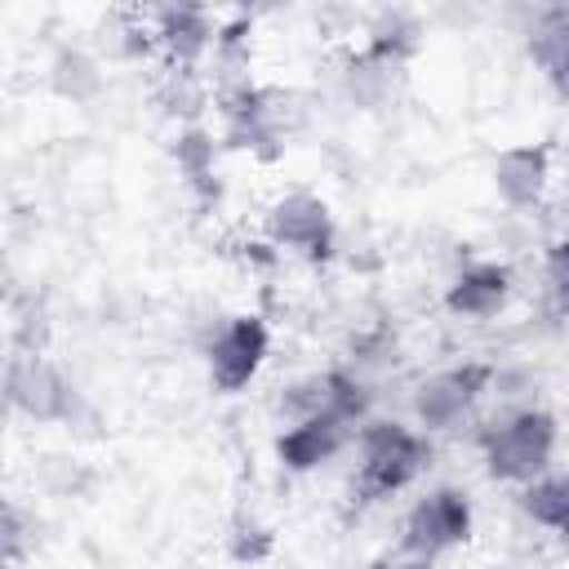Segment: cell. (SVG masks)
Listing matches in <instances>:
<instances>
[{
	"mask_svg": "<svg viewBox=\"0 0 569 569\" xmlns=\"http://www.w3.org/2000/svg\"><path fill=\"white\" fill-rule=\"evenodd\" d=\"M542 76H547L551 93H556V98H560V102L569 107V53H565V58H560V62H556L551 71H542Z\"/></svg>",
	"mask_w": 569,
	"mask_h": 569,
	"instance_id": "obj_29",
	"label": "cell"
},
{
	"mask_svg": "<svg viewBox=\"0 0 569 569\" xmlns=\"http://www.w3.org/2000/svg\"><path fill=\"white\" fill-rule=\"evenodd\" d=\"M360 427H347L338 418H307V422H289L280 427L276 436V462L289 471V476H311L320 471L325 462H333L342 449H351Z\"/></svg>",
	"mask_w": 569,
	"mask_h": 569,
	"instance_id": "obj_13",
	"label": "cell"
},
{
	"mask_svg": "<svg viewBox=\"0 0 569 569\" xmlns=\"http://www.w3.org/2000/svg\"><path fill=\"white\" fill-rule=\"evenodd\" d=\"M0 542H4V565L18 569L27 560V551L36 547V516H27L13 498L4 502V520H0Z\"/></svg>",
	"mask_w": 569,
	"mask_h": 569,
	"instance_id": "obj_27",
	"label": "cell"
},
{
	"mask_svg": "<svg viewBox=\"0 0 569 569\" xmlns=\"http://www.w3.org/2000/svg\"><path fill=\"white\" fill-rule=\"evenodd\" d=\"M422 40H427V22L418 9H405V4H387V9H373L365 18V53H373L378 62L387 67H409L418 53H422Z\"/></svg>",
	"mask_w": 569,
	"mask_h": 569,
	"instance_id": "obj_15",
	"label": "cell"
},
{
	"mask_svg": "<svg viewBox=\"0 0 569 569\" xmlns=\"http://www.w3.org/2000/svg\"><path fill=\"white\" fill-rule=\"evenodd\" d=\"M151 102H156L160 116H169L178 129L204 124V111L213 107V84H209L204 71L160 67V76H156V84H151Z\"/></svg>",
	"mask_w": 569,
	"mask_h": 569,
	"instance_id": "obj_18",
	"label": "cell"
},
{
	"mask_svg": "<svg viewBox=\"0 0 569 569\" xmlns=\"http://www.w3.org/2000/svg\"><path fill=\"white\" fill-rule=\"evenodd\" d=\"M516 507L525 511L529 525L569 538V471H560V467L542 471L538 480H529V485L516 493Z\"/></svg>",
	"mask_w": 569,
	"mask_h": 569,
	"instance_id": "obj_20",
	"label": "cell"
},
{
	"mask_svg": "<svg viewBox=\"0 0 569 569\" xmlns=\"http://www.w3.org/2000/svg\"><path fill=\"white\" fill-rule=\"evenodd\" d=\"M213 111L222 120V147L244 151L253 160H280L289 147V133L298 124V93L276 84H236L213 93Z\"/></svg>",
	"mask_w": 569,
	"mask_h": 569,
	"instance_id": "obj_3",
	"label": "cell"
},
{
	"mask_svg": "<svg viewBox=\"0 0 569 569\" xmlns=\"http://www.w3.org/2000/svg\"><path fill=\"white\" fill-rule=\"evenodd\" d=\"M400 360H405V347H400V333H396L391 325H369V329H360V333L347 342V369L360 373L365 382H378V378L391 373Z\"/></svg>",
	"mask_w": 569,
	"mask_h": 569,
	"instance_id": "obj_23",
	"label": "cell"
},
{
	"mask_svg": "<svg viewBox=\"0 0 569 569\" xmlns=\"http://www.w3.org/2000/svg\"><path fill=\"white\" fill-rule=\"evenodd\" d=\"M204 356V373L209 387L222 396H240L258 382L267 356H271V325L258 311H236L222 316V325L213 329V338L200 347Z\"/></svg>",
	"mask_w": 569,
	"mask_h": 569,
	"instance_id": "obj_8",
	"label": "cell"
},
{
	"mask_svg": "<svg viewBox=\"0 0 569 569\" xmlns=\"http://www.w3.org/2000/svg\"><path fill=\"white\" fill-rule=\"evenodd\" d=\"M400 80H405L400 67H387V62H378L365 49H347L338 58V71H333L338 98L347 107H356V111H382V107H391V98L400 93Z\"/></svg>",
	"mask_w": 569,
	"mask_h": 569,
	"instance_id": "obj_14",
	"label": "cell"
},
{
	"mask_svg": "<svg viewBox=\"0 0 569 569\" xmlns=\"http://www.w3.org/2000/svg\"><path fill=\"white\" fill-rule=\"evenodd\" d=\"M351 449H356V471H351L347 493L356 507H373V502L405 493L436 458L431 436L400 418H369L356 431Z\"/></svg>",
	"mask_w": 569,
	"mask_h": 569,
	"instance_id": "obj_1",
	"label": "cell"
},
{
	"mask_svg": "<svg viewBox=\"0 0 569 569\" xmlns=\"http://www.w3.org/2000/svg\"><path fill=\"white\" fill-rule=\"evenodd\" d=\"M511 293H516L511 262H502V258H471V262H462L449 276V284H445V311L453 320L485 325V320H498L507 311Z\"/></svg>",
	"mask_w": 569,
	"mask_h": 569,
	"instance_id": "obj_10",
	"label": "cell"
},
{
	"mask_svg": "<svg viewBox=\"0 0 569 569\" xmlns=\"http://www.w3.org/2000/svg\"><path fill=\"white\" fill-rule=\"evenodd\" d=\"M9 316H13V351H44L49 347V307L40 293L13 298Z\"/></svg>",
	"mask_w": 569,
	"mask_h": 569,
	"instance_id": "obj_26",
	"label": "cell"
},
{
	"mask_svg": "<svg viewBox=\"0 0 569 569\" xmlns=\"http://www.w3.org/2000/svg\"><path fill=\"white\" fill-rule=\"evenodd\" d=\"M525 53L538 71H551L569 53V4H538L525 13Z\"/></svg>",
	"mask_w": 569,
	"mask_h": 569,
	"instance_id": "obj_21",
	"label": "cell"
},
{
	"mask_svg": "<svg viewBox=\"0 0 569 569\" xmlns=\"http://www.w3.org/2000/svg\"><path fill=\"white\" fill-rule=\"evenodd\" d=\"M4 400L13 413L40 427H67L80 436L98 427V413L84 400V391L44 351H13L4 360Z\"/></svg>",
	"mask_w": 569,
	"mask_h": 569,
	"instance_id": "obj_4",
	"label": "cell"
},
{
	"mask_svg": "<svg viewBox=\"0 0 569 569\" xmlns=\"http://www.w3.org/2000/svg\"><path fill=\"white\" fill-rule=\"evenodd\" d=\"M49 89L53 98L71 102V107H93L107 93V76H102V58L80 49V44H58L49 58Z\"/></svg>",
	"mask_w": 569,
	"mask_h": 569,
	"instance_id": "obj_17",
	"label": "cell"
},
{
	"mask_svg": "<svg viewBox=\"0 0 569 569\" xmlns=\"http://www.w3.org/2000/svg\"><path fill=\"white\" fill-rule=\"evenodd\" d=\"M489 182L507 209H516V213L538 209L547 200V187H551V147L547 142L502 147L489 164Z\"/></svg>",
	"mask_w": 569,
	"mask_h": 569,
	"instance_id": "obj_12",
	"label": "cell"
},
{
	"mask_svg": "<svg viewBox=\"0 0 569 569\" xmlns=\"http://www.w3.org/2000/svg\"><path fill=\"white\" fill-rule=\"evenodd\" d=\"M493 373H498V365H489V360H462V365H449V369L418 378L409 391L413 427L427 436L462 431L476 418L480 400L493 391Z\"/></svg>",
	"mask_w": 569,
	"mask_h": 569,
	"instance_id": "obj_5",
	"label": "cell"
},
{
	"mask_svg": "<svg viewBox=\"0 0 569 569\" xmlns=\"http://www.w3.org/2000/svg\"><path fill=\"white\" fill-rule=\"evenodd\" d=\"M471 529H476L471 493H467L462 485H431L427 493H418V498L405 507L396 551L440 560V556L467 547V542H471Z\"/></svg>",
	"mask_w": 569,
	"mask_h": 569,
	"instance_id": "obj_7",
	"label": "cell"
},
{
	"mask_svg": "<svg viewBox=\"0 0 569 569\" xmlns=\"http://www.w3.org/2000/svg\"><path fill=\"white\" fill-rule=\"evenodd\" d=\"M276 413L284 418V427L307 422V418H338L347 427H365L373 418V382H365L347 365L316 369L280 387Z\"/></svg>",
	"mask_w": 569,
	"mask_h": 569,
	"instance_id": "obj_6",
	"label": "cell"
},
{
	"mask_svg": "<svg viewBox=\"0 0 569 569\" xmlns=\"http://www.w3.org/2000/svg\"><path fill=\"white\" fill-rule=\"evenodd\" d=\"M156 44H160V62L164 67H182V71H200L213 53L218 40V18L200 4H160L147 13Z\"/></svg>",
	"mask_w": 569,
	"mask_h": 569,
	"instance_id": "obj_11",
	"label": "cell"
},
{
	"mask_svg": "<svg viewBox=\"0 0 569 569\" xmlns=\"http://www.w3.org/2000/svg\"><path fill=\"white\" fill-rule=\"evenodd\" d=\"M218 147L222 138L209 129V124H187V129H173V142H169V156L178 164V178L187 182V191L209 209L222 200V178H218Z\"/></svg>",
	"mask_w": 569,
	"mask_h": 569,
	"instance_id": "obj_16",
	"label": "cell"
},
{
	"mask_svg": "<svg viewBox=\"0 0 569 569\" xmlns=\"http://www.w3.org/2000/svg\"><path fill=\"white\" fill-rule=\"evenodd\" d=\"M480 569H511V565H480Z\"/></svg>",
	"mask_w": 569,
	"mask_h": 569,
	"instance_id": "obj_30",
	"label": "cell"
},
{
	"mask_svg": "<svg viewBox=\"0 0 569 569\" xmlns=\"http://www.w3.org/2000/svg\"><path fill=\"white\" fill-rule=\"evenodd\" d=\"M102 40L111 44V58H120V62H147V58L160 53L151 18L133 13V9H120V13L102 18Z\"/></svg>",
	"mask_w": 569,
	"mask_h": 569,
	"instance_id": "obj_24",
	"label": "cell"
},
{
	"mask_svg": "<svg viewBox=\"0 0 569 569\" xmlns=\"http://www.w3.org/2000/svg\"><path fill=\"white\" fill-rule=\"evenodd\" d=\"M222 551L231 565H267L276 556V529L253 511V507H236L231 520H227V533H222Z\"/></svg>",
	"mask_w": 569,
	"mask_h": 569,
	"instance_id": "obj_22",
	"label": "cell"
},
{
	"mask_svg": "<svg viewBox=\"0 0 569 569\" xmlns=\"http://www.w3.org/2000/svg\"><path fill=\"white\" fill-rule=\"evenodd\" d=\"M538 280H542V302L551 316H569V236L547 240L542 262H538Z\"/></svg>",
	"mask_w": 569,
	"mask_h": 569,
	"instance_id": "obj_25",
	"label": "cell"
},
{
	"mask_svg": "<svg viewBox=\"0 0 569 569\" xmlns=\"http://www.w3.org/2000/svg\"><path fill=\"white\" fill-rule=\"evenodd\" d=\"M253 13H231L218 22V40L209 53V84L218 89H236L249 84L253 76Z\"/></svg>",
	"mask_w": 569,
	"mask_h": 569,
	"instance_id": "obj_19",
	"label": "cell"
},
{
	"mask_svg": "<svg viewBox=\"0 0 569 569\" xmlns=\"http://www.w3.org/2000/svg\"><path fill=\"white\" fill-rule=\"evenodd\" d=\"M476 449L489 480L525 489L529 480L551 471L560 449V422L542 405H502L476 427Z\"/></svg>",
	"mask_w": 569,
	"mask_h": 569,
	"instance_id": "obj_2",
	"label": "cell"
},
{
	"mask_svg": "<svg viewBox=\"0 0 569 569\" xmlns=\"http://www.w3.org/2000/svg\"><path fill=\"white\" fill-rule=\"evenodd\" d=\"M262 236L280 249V253H293L311 267L329 262L338 253V222H333V209L320 191H284L267 204L262 213Z\"/></svg>",
	"mask_w": 569,
	"mask_h": 569,
	"instance_id": "obj_9",
	"label": "cell"
},
{
	"mask_svg": "<svg viewBox=\"0 0 569 569\" xmlns=\"http://www.w3.org/2000/svg\"><path fill=\"white\" fill-rule=\"evenodd\" d=\"M369 569H436V560H427V556H409V551H387V556L373 560Z\"/></svg>",
	"mask_w": 569,
	"mask_h": 569,
	"instance_id": "obj_28",
	"label": "cell"
}]
</instances>
